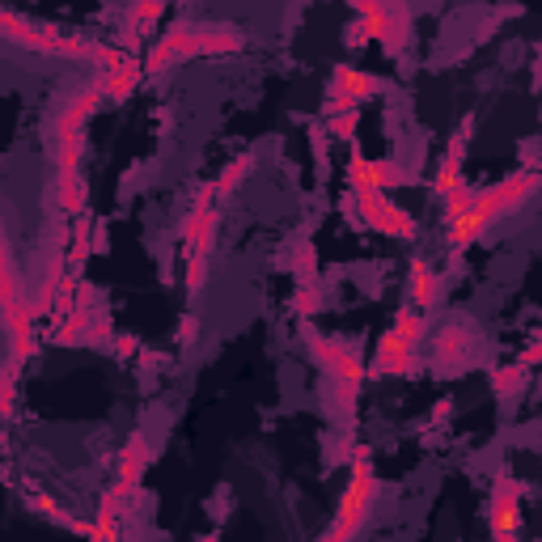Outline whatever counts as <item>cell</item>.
Masks as SVG:
<instances>
[{
  "instance_id": "obj_4",
  "label": "cell",
  "mask_w": 542,
  "mask_h": 542,
  "mask_svg": "<svg viewBox=\"0 0 542 542\" xmlns=\"http://www.w3.org/2000/svg\"><path fill=\"white\" fill-rule=\"evenodd\" d=\"M0 34H5L13 47L39 51V56H60V60H89V47H94V39H85V34H68L60 26L30 22V17L13 13V9L0 13Z\"/></svg>"
},
{
  "instance_id": "obj_18",
  "label": "cell",
  "mask_w": 542,
  "mask_h": 542,
  "mask_svg": "<svg viewBox=\"0 0 542 542\" xmlns=\"http://www.w3.org/2000/svg\"><path fill=\"white\" fill-rule=\"evenodd\" d=\"M94 229H98V221L94 216H77L72 221V229H68V267H72V276L89 263V255H94Z\"/></svg>"
},
{
  "instance_id": "obj_2",
  "label": "cell",
  "mask_w": 542,
  "mask_h": 542,
  "mask_svg": "<svg viewBox=\"0 0 542 542\" xmlns=\"http://www.w3.org/2000/svg\"><path fill=\"white\" fill-rule=\"evenodd\" d=\"M246 47V30L229 22H174L166 34H157V43L144 56V72L161 77L174 64L200 60V56H233Z\"/></svg>"
},
{
  "instance_id": "obj_12",
  "label": "cell",
  "mask_w": 542,
  "mask_h": 542,
  "mask_svg": "<svg viewBox=\"0 0 542 542\" xmlns=\"http://www.w3.org/2000/svg\"><path fill=\"white\" fill-rule=\"evenodd\" d=\"M106 98L98 94V85L89 81L81 85L77 94H68L64 106H60V115H56V128H51V140H68V136H85L89 128V119H94V111L102 106Z\"/></svg>"
},
{
  "instance_id": "obj_22",
  "label": "cell",
  "mask_w": 542,
  "mask_h": 542,
  "mask_svg": "<svg viewBox=\"0 0 542 542\" xmlns=\"http://www.w3.org/2000/svg\"><path fill=\"white\" fill-rule=\"evenodd\" d=\"M487 382H492V394H496L500 403H513L517 394L526 390V382H530V369H526V365H517V360H513V365H496Z\"/></svg>"
},
{
  "instance_id": "obj_11",
  "label": "cell",
  "mask_w": 542,
  "mask_h": 542,
  "mask_svg": "<svg viewBox=\"0 0 542 542\" xmlns=\"http://www.w3.org/2000/svg\"><path fill=\"white\" fill-rule=\"evenodd\" d=\"M149 462H153V445H149V437L136 428L132 437H128V445L119 449V466H115V492L123 496V500H136L140 496V483H144V471H149Z\"/></svg>"
},
{
  "instance_id": "obj_30",
  "label": "cell",
  "mask_w": 542,
  "mask_h": 542,
  "mask_svg": "<svg viewBox=\"0 0 542 542\" xmlns=\"http://www.w3.org/2000/svg\"><path fill=\"white\" fill-rule=\"evenodd\" d=\"M128 17H132L144 34H153L157 22L166 17V5H157V0H136V5H128Z\"/></svg>"
},
{
  "instance_id": "obj_3",
  "label": "cell",
  "mask_w": 542,
  "mask_h": 542,
  "mask_svg": "<svg viewBox=\"0 0 542 542\" xmlns=\"http://www.w3.org/2000/svg\"><path fill=\"white\" fill-rule=\"evenodd\" d=\"M377 496H382V479H377V471H373V449L365 441H356L348 492L339 496V509H335L327 534H322L318 542H356V534L365 530V521L373 517Z\"/></svg>"
},
{
  "instance_id": "obj_1",
  "label": "cell",
  "mask_w": 542,
  "mask_h": 542,
  "mask_svg": "<svg viewBox=\"0 0 542 542\" xmlns=\"http://www.w3.org/2000/svg\"><path fill=\"white\" fill-rule=\"evenodd\" d=\"M534 195H542V170H534V166L513 170L509 178H500V183H492V187H479L471 212H466L462 221L445 225V246H449V255L466 259V250H471L475 242H483V238H487V229H492L496 221H504V216L521 212V208L534 200Z\"/></svg>"
},
{
  "instance_id": "obj_26",
  "label": "cell",
  "mask_w": 542,
  "mask_h": 542,
  "mask_svg": "<svg viewBox=\"0 0 542 542\" xmlns=\"http://www.w3.org/2000/svg\"><path fill=\"white\" fill-rule=\"evenodd\" d=\"M458 187H466L462 166H458V161H449V157H441L437 174H432V195H437V200H449V195H454Z\"/></svg>"
},
{
  "instance_id": "obj_19",
  "label": "cell",
  "mask_w": 542,
  "mask_h": 542,
  "mask_svg": "<svg viewBox=\"0 0 542 542\" xmlns=\"http://www.w3.org/2000/svg\"><path fill=\"white\" fill-rule=\"evenodd\" d=\"M89 318L94 314H85V310H68L64 318H56V327H51V343L56 348H85L89 343Z\"/></svg>"
},
{
  "instance_id": "obj_14",
  "label": "cell",
  "mask_w": 542,
  "mask_h": 542,
  "mask_svg": "<svg viewBox=\"0 0 542 542\" xmlns=\"http://www.w3.org/2000/svg\"><path fill=\"white\" fill-rule=\"evenodd\" d=\"M216 229H221V212L216 208H195L183 216V225H178V242H183V255H212L216 250Z\"/></svg>"
},
{
  "instance_id": "obj_40",
  "label": "cell",
  "mask_w": 542,
  "mask_h": 542,
  "mask_svg": "<svg viewBox=\"0 0 542 542\" xmlns=\"http://www.w3.org/2000/svg\"><path fill=\"white\" fill-rule=\"evenodd\" d=\"M111 352H115L119 360H132V356H140V339H136V335H128V331H119V335H115V343H111Z\"/></svg>"
},
{
  "instance_id": "obj_7",
  "label": "cell",
  "mask_w": 542,
  "mask_h": 542,
  "mask_svg": "<svg viewBox=\"0 0 542 542\" xmlns=\"http://www.w3.org/2000/svg\"><path fill=\"white\" fill-rule=\"evenodd\" d=\"M386 89H390V85H386V77H377V72L352 68V64H339V68H331L327 98H322V119H335V115L360 111V102L382 98Z\"/></svg>"
},
{
  "instance_id": "obj_15",
  "label": "cell",
  "mask_w": 542,
  "mask_h": 542,
  "mask_svg": "<svg viewBox=\"0 0 542 542\" xmlns=\"http://www.w3.org/2000/svg\"><path fill=\"white\" fill-rule=\"evenodd\" d=\"M407 301H411V310H420V314L437 310V305L445 301V276L432 263L415 259L407 267Z\"/></svg>"
},
{
  "instance_id": "obj_6",
  "label": "cell",
  "mask_w": 542,
  "mask_h": 542,
  "mask_svg": "<svg viewBox=\"0 0 542 542\" xmlns=\"http://www.w3.org/2000/svg\"><path fill=\"white\" fill-rule=\"evenodd\" d=\"M356 17L373 30V43L382 47L390 60L407 56L411 34H415V9H407V5H382V0H356Z\"/></svg>"
},
{
  "instance_id": "obj_36",
  "label": "cell",
  "mask_w": 542,
  "mask_h": 542,
  "mask_svg": "<svg viewBox=\"0 0 542 542\" xmlns=\"http://www.w3.org/2000/svg\"><path fill=\"white\" fill-rule=\"evenodd\" d=\"M356 132H360V111H348V115L327 119V136H331V140H356Z\"/></svg>"
},
{
  "instance_id": "obj_10",
  "label": "cell",
  "mask_w": 542,
  "mask_h": 542,
  "mask_svg": "<svg viewBox=\"0 0 542 542\" xmlns=\"http://www.w3.org/2000/svg\"><path fill=\"white\" fill-rule=\"evenodd\" d=\"M475 356H479V343H475L471 331L462 327V322H454V327H441L437 339H432V369L445 373V377H454L458 369H466Z\"/></svg>"
},
{
  "instance_id": "obj_31",
  "label": "cell",
  "mask_w": 542,
  "mask_h": 542,
  "mask_svg": "<svg viewBox=\"0 0 542 542\" xmlns=\"http://www.w3.org/2000/svg\"><path fill=\"white\" fill-rule=\"evenodd\" d=\"M17 415V369H0V420Z\"/></svg>"
},
{
  "instance_id": "obj_9",
  "label": "cell",
  "mask_w": 542,
  "mask_h": 542,
  "mask_svg": "<svg viewBox=\"0 0 542 542\" xmlns=\"http://www.w3.org/2000/svg\"><path fill=\"white\" fill-rule=\"evenodd\" d=\"M521 496H526V483H521L517 475L500 471L492 479V496H487V526H492V542H517Z\"/></svg>"
},
{
  "instance_id": "obj_13",
  "label": "cell",
  "mask_w": 542,
  "mask_h": 542,
  "mask_svg": "<svg viewBox=\"0 0 542 542\" xmlns=\"http://www.w3.org/2000/svg\"><path fill=\"white\" fill-rule=\"evenodd\" d=\"M415 373H420V352L407 348L394 331H386L382 339H377V348H373L369 377H415Z\"/></svg>"
},
{
  "instance_id": "obj_23",
  "label": "cell",
  "mask_w": 542,
  "mask_h": 542,
  "mask_svg": "<svg viewBox=\"0 0 542 542\" xmlns=\"http://www.w3.org/2000/svg\"><path fill=\"white\" fill-rule=\"evenodd\" d=\"M250 170H255V157H250V153H238V157H233L221 174H216V195H221V200H229V195H238V187L250 178Z\"/></svg>"
},
{
  "instance_id": "obj_32",
  "label": "cell",
  "mask_w": 542,
  "mask_h": 542,
  "mask_svg": "<svg viewBox=\"0 0 542 542\" xmlns=\"http://www.w3.org/2000/svg\"><path fill=\"white\" fill-rule=\"evenodd\" d=\"M183 284H187V297H200V293H204V284H208V259H204V255H187V276H183Z\"/></svg>"
},
{
  "instance_id": "obj_42",
  "label": "cell",
  "mask_w": 542,
  "mask_h": 542,
  "mask_svg": "<svg viewBox=\"0 0 542 542\" xmlns=\"http://www.w3.org/2000/svg\"><path fill=\"white\" fill-rule=\"evenodd\" d=\"M343 39H348V47H365V43L373 39V30L356 17V22H348V30H343Z\"/></svg>"
},
{
  "instance_id": "obj_44",
  "label": "cell",
  "mask_w": 542,
  "mask_h": 542,
  "mask_svg": "<svg viewBox=\"0 0 542 542\" xmlns=\"http://www.w3.org/2000/svg\"><path fill=\"white\" fill-rule=\"evenodd\" d=\"M449 415H454V399H441V403H432V415H428V420H432V424H445Z\"/></svg>"
},
{
  "instance_id": "obj_45",
  "label": "cell",
  "mask_w": 542,
  "mask_h": 542,
  "mask_svg": "<svg viewBox=\"0 0 542 542\" xmlns=\"http://www.w3.org/2000/svg\"><path fill=\"white\" fill-rule=\"evenodd\" d=\"M195 542H221V534H200V538H195Z\"/></svg>"
},
{
  "instance_id": "obj_21",
  "label": "cell",
  "mask_w": 542,
  "mask_h": 542,
  "mask_svg": "<svg viewBox=\"0 0 542 542\" xmlns=\"http://www.w3.org/2000/svg\"><path fill=\"white\" fill-rule=\"evenodd\" d=\"M373 233H382V238H394V242H415L420 225H415V216H411L403 204H390L382 216H377Z\"/></svg>"
},
{
  "instance_id": "obj_25",
  "label": "cell",
  "mask_w": 542,
  "mask_h": 542,
  "mask_svg": "<svg viewBox=\"0 0 542 542\" xmlns=\"http://www.w3.org/2000/svg\"><path fill=\"white\" fill-rule=\"evenodd\" d=\"M293 276L297 284H318V246L310 238H301L293 246Z\"/></svg>"
},
{
  "instance_id": "obj_28",
  "label": "cell",
  "mask_w": 542,
  "mask_h": 542,
  "mask_svg": "<svg viewBox=\"0 0 542 542\" xmlns=\"http://www.w3.org/2000/svg\"><path fill=\"white\" fill-rule=\"evenodd\" d=\"M293 314L301 322H310L314 314H322V288L318 284H297V293H293Z\"/></svg>"
},
{
  "instance_id": "obj_33",
  "label": "cell",
  "mask_w": 542,
  "mask_h": 542,
  "mask_svg": "<svg viewBox=\"0 0 542 542\" xmlns=\"http://www.w3.org/2000/svg\"><path fill=\"white\" fill-rule=\"evenodd\" d=\"M200 335H204V322H200V314H183L178 318V331H174V339H178V348H195L200 343Z\"/></svg>"
},
{
  "instance_id": "obj_17",
  "label": "cell",
  "mask_w": 542,
  "mask_h": 542,
  "mask_svg": "<svg viewBox=\"0 0 542 542\" xmlns=\"http://www.w3.org/2000/svg\"><path fill=\"white\" fill-rule=\"evenodd\" d=\"M64 280H68V255H51L47 259V267H43V276H39V288H34V297H30V310H34V318H56V301H60V288H64Z\"/></svg>"
},
{
  "instance_id": "obj_37",
  "label": "cell",
  "mask_w": 542,
  "mask_h": 542,
  "mask_svg": "<svg viewBox=\"0 0 542 542\" xmlns=\"http://www.w3.org/2000/svg\"><path fill=\"white\" fill-rule=\"evenodd\" d=\"M115 322H111V310H106V305H102V310L94 314V318H89V343H115Z\"/></svg>"
},
{
  "instance_id": "obj_39",
  "label": "cell",
  "mask_w": 542,
  "mask_h": 542,
  "mask_svg": "<svg viewBox=\"0 0 542 542\" xmlns=\"http://www.w3.org/2000/svg\"><path fill=\"white\" fill-rule=\"evenodd\" d=\"M89 542H123L119 521H111V517H94V521H89Z\"/></svg>"
},
{
  "instance_id": "obj_35",
  "label": "cell",
  "mask_w": 542,
  "mask_h": 542,
  "mask_svg": "<svg viewBox=\"0 0 542 542\" xmlns=\"http://www.w3.org/2000/svg\"><path fill=\"white\" fill-rule=\"evenodd\" d=\"M310 149H314V161H318V178L327 183V174H331V161H327L331 136H327V128H310Z\"/></svg>"
},
{
  "instance_id": "obj_16",
  "label": "cell",
  "mask_w": 542,
  "mask_h": 542,
  "mask_svg": "<svg viewBox=\"0 0 542 542\" xmlns=\"http://www.w3.org/2000/svg\"><path fill=\"white\" fill-rule=\"evenodd\" d=\"M144 77H149V72H144V60L128 56V60H123L119 68H111V72H98L94 85H98V94H102L106 102L119 106V102H128V98L136 94Z\"/></svg>"
},
{
  "instance_id": "obj_43",
  "label": "cell",
  "mask_w": 542,
  "mask_h": 542,
  "mask_svg": "<svg viewBox=\"0 0 542 542\" xmlns=\"http://www.w3.org/2000/svg\"><path fill=\"white\" fill-rule=\"evenodd\" d=\"M216 183H200V191H195V208H216Z\"/></svg>"
},
{
  "instance_id": "obj_38",
  "label": "cell",
  "mask_w": 542,
  "mask_h": 542,
  "mask_svg": "<svg viewBox=\"0 0 542 542\" xmlns=\"http://www.w3.org/2000/svg\"><path fill=\"white\" fill-rule=\"evenodd\" d=\"M128 504H132V500H123V496L115 492V487H106V492L98 496V513H94V517H111V521H123V513H128Z\"/></svg>"
},
{
  "instance_id": "obj_41",
  "label": "cell",
  "mask_w": 542,
  "mask_h": 542,
  "mask_svg": "<svg viewBox=\"0 0 542 542\" xmlns=\"http://www.w3.org/2000/svg\"><path fill=\"white\" fill-rule=\"evenodd\" d=\"M517 365H526V369H538L542 365V335H530V343L521 348V356H517Z\"/></svg>"
},
{
  "instance_id": "obj_29",
  "label": "cell",
  "mask_w": 542,
  "mask_h": 542,
  "mask_svg": "<svg viewBox=\"0 0 542 542\" xmlns=\"http://www.w3.org/2000/svg\"><path fill=\"white\" fill-rule=\"evenodd\" d=\"M471 132H475V115H466V119L458 123V132L449 136V144H445V153H441V157H449V161H458V166H466V149H471Z\"/></svg>"
},
{
  "instance_id": "obj_5",
  "label": "cell",
  "mask_w": 542,
  "mask_h": 542,
  "mask_svg": "<svg viewBox=\"0 0 542 542\" xmlns=\"http://www.w3.org/2000/svg\"><path fill=\"white\" fill-rule=\"evenodd\" d=\"M301 335H305V343H310L314 365L331 377V386H352V390L365 386L369 365H365V356H360L356 343L335 339V335H318L310 322H301Z\"/></svg>"
},
{
  "instance_id": "obj_20",
  "label": "cell",
  "mask_w": 542,
  "mask_h": 542,
  "mask_svg": "<svg viewBox=\"0 0 542 542\" xmlns=\"http://www.w3.org/2000/svg\"><path fill=\"white\" fill-rule=\"evenodd\" d=\"M56 208L68 212L72 221H77V216H85V208H89V187H85L81 174H56Z\"/></svg>"
},
{
  "instance_id": "obj_8",
  "label": "cell",
  "mask_w": 542,
  "mask_h": 542,
  "mask_svg": "<svg viewBox=\"0 0 542 542\" xmlns=\"http://www.w3.org/2000/svg\"><path fill=\"white\" fill-rule=\"evenodd\" d=\"M343 178H348V191H394V187H411L420 183L415 170L399 166L394 157H365V153H352L348 166H343Z\"/></svg>"
},
{
  "instance_id": "obj_27",
  "label": "cell",
  "mask_w": 542,
  "mask_h": 542,
  "mask_svg": "<svg viewBox=\"0 0 542 542\" xmlns=\"http://www.w3.org/2000/svg\"><path fill=\"white\" fill-rule=\"evenodd\" d=\"M475 191H479V187L466 183V187H458L454 195H449V200H441V221H445V225L462 221V216L471 212V204H475Z\"/></svg>"
},
{
  "instance_id": "obj_34",
  "label": "cell",
  "mask_w": 542,
  "mask_h": 542,
  "mask_svg": "<svg viewBox=\"0 0 542 542\" xmlns=\"http://www.w3.org/2000/svg\"><path fill=\"white\" fill-rule=\"evenodd\" d=\"M123 60H128V56H123L119 47H111V43H94V47H89V64H94L98 72H111V68H119Z\"/></svg>"
},
{
  "instance_id": "obj_24",
  "label": "cell",
  "mask_w": 542,
  "mask_h": 542,
  "mask_svg": "<svg viewBox=\"0 0 542 542\" xmlns=\"http://www.w3.org/2000/svg\"><path fill=\"white\" fill-rule=\"evenodd\" d=\"M390 331L399 335L407 348H420V343H424V331H428V322H424L420 310H411V305H399V314H394V327H390Z\"/></svg>"
}]
</instances>
